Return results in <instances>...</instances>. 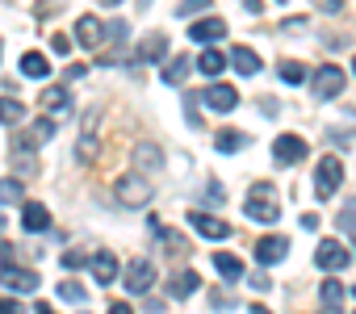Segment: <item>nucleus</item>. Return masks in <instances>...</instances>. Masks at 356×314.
Segmentation results:
<instances>
[{
  "label": "nucleus",
  "mask_w": 356,
  "mask_h": 314,
  "mask_svg": "<svg viewBox=\"0 0 356 314\" xmlns=\"http://www.w3.org/2000/svg\"><path fill=\"white\" fill-rule=\"evenodd\" d=\"M248 218L252 222H264V226H273L277 218H281V206H277V189L268 185V181H260V185H252V193H248Z\"/></svg>",
  "instance_id": "f257e3e1"
},
{
  "label": "nucleus",
  "mask_w": 356,
  "mask_h": 314,
  "mask_svg": "<svg viewBox=\"0 0 356 314\" xmlns=\"http://www.w3.org/2000/svg\"><path fill=\"white\" fill-rule=\"evenodd\" d=\"M339 185H343V164L335 160V155H323L318 168H314V193L327 201V197L339 193Z\"/></svg>",
  "instance_id": "f03ea898"
},
{
  "label": "nucleus",
  "mask_w": 356,
  "mask_h": 314,
  "mask_svg": "<svg viewBox=\"0 0 356 314\" xmlns=\"http://www.w3.org/2000/svg\"><path fill=\"white\" fill-rule=\"evenodd\" d=\"M113 193H118V201H126V206H147L155 189H151V181H147L143 172H130V176H118Z\"/></svg>",
  "instance_id": "7ed1b4c3"
},
{
  "label": "nucleus",
  "mask_w": 356,
  "mask_h": 314,
  "mask_svg": "<svg viewBox=\"0 0 356 314\" xmlns=\"http://www.w3.org/2000/svg\"><path fill=\"white\" fill-rule=\"evenodd\" d=\"M306 155H310V142H306L302 134H277V142H273V160H277L281 168L302 164Z\"/></svg>",
  "instance_id": "20e7f679"
},
{
  "label": "nucleus",
  "mask_w": 356,
  "mask_h": 314,
  "mask_svg": "<svg viewBox=\"0 0 356 314\" xmlns=\"http://www.w3.org/2000/svg\"><path fill=\"white\" fill-rule=\"evenodd\" d=\"M343 84H348V76H343L335 63H323V67L310 76V88H314V97H318V101H331V97H339V92H343Z\"/></svg>",
  "instance_id": "39448f33"
},
{
  "label": "nucleus",
  "mask_w": 356,
  "mask_h": 314,
  "mask_svg": "<svg viewBox=\"0 0 356 314\" xmlns=\"http://www.w3.org/2000/svg\"><path fill=\"white\" fill-rule=\"evenodd\" d=\"M0 285L13 289V293H38V272L17 268L13 260H5V264H0Z\"/></svg>",
  "instance_id": "423d86ee"
},
{
  "label": "nucleus",
  "mask_w": 356,
  "mask_h": 314,
  "mask_svg": "<svg viewBox=\"0 0 356 314\" xmlns=\"http://www.w3.org/2000/svg\"><path fill=\"white\" fill-rule=\"evenodd\" d=\"M348 247H339L335 239H323L318 247H314V264L323 268V272H339V268H348Z\"/></svg>",
  "instance_id": "0eeeda50"
},
{
  "label": "nucleus",
  "mask_w": 356,
  "mask_h": 314,
  "mask_svg": "<svg viewBox=\"0 0 356 314\" xmlns=\"http://www.w3.org/2000/svg\"><path fill=\"white\" fill-rule=\"evenodd\" d=\"M155 285V264L151 260H130L126 264V293H147Z\"/></svg>",
  "instance_id": "6e6552de"
},
{
  "label": "nucleus",
  "mask_w": 356,
  "mask_h": 314,
  "mask_svg": "<svg viewBox=\"0 0 356 314\" xmlns=\"http://www.w3.org/2000/svg\"><path fill=\"white\" fill-rule=\"evenodd\" d=\"M76 42H80L84 51H101V47H105V26H101L92 13H84V17L76 22Z\"/></svg>",
  "instance_id": "1a4fd4ad"
},
{
  "label": "nucleus",
  "mask_w": 356,
  "mask_h": 314,
  "mask_svg": "<svg viewBox=\"0 0 356 314\" xmlns=\"http://www.w3.org/2000/svg\"><path fill=\"white\" fill-rule=\"evenodd\" d=\"M189 222H193V231L206 235V239H231V226H227L222 218L206 214V210H189Z\"/></svg>",
  "instance_id": "9d476101"
},
{
  "label": "nucleus",
  "mask_w": 356,
  "mask_h": 314,
  "mask_svg": "<svg viewBox=\"0 0 356 314\" xmlns=\"http://www.w3.org/2000/svg\"><path fill=\"white\" fill-rule=\"evenodd\" d=\"M289 256V239H281V235H268V239H260L256 243V264H281Z\"/></svg>",
  "instance_id": "9b49d317"
},
{
  "label": "nucleus",
  "mask_w": 356,
  "mask_h": 314,
  "mask_svg": "<svg viewBox=\"0 0 356 314\" xmlns=\"http://www.w3.org/2000/svg\"><path fill=\"white\" fill-rule=\"evenodd\" d=\"M202 101H206V105H210V109H214V113H231V109H235V105H239V92H235V88H231V84H210V88H206V97H202Z\"/></svg>",
  "instance_id": "f8f14e48"
},
{
  "label": "nucleus",
  "mask_w": 356,
  "mask_h": 314,
  "mask_svg": "<svg viewBox=\"0 0 356 314\" xmlns=\"http://www.w3.org/2000/svg\"><path fill=\"white\" fill-rule=\"evenodd\" d=\"M88 268H92L97 285H113V281L122 276V268H118V256H113V251H97V256L88 260Z\"/></svg>",
  "instance_id": "ddd939ff"
},
{
  "label": "nucleus",
  "mask_w": 356,
  "mask_h": 314,
  "mask_svg": "<svg viewBox=\"0 0 356 314\" xmlns=\"http://www.w3.org/2000/svg\"><path fill=\"white\" fill-rule=\"evenodd\" d=\"M202 289V276H197V268H181L172 281H168V293L172 297H193Z\"/></svg>",
  "instance_id": "4468645a"
},
{
  "label": "nucleus",
  "mask_w": 356,
  "mask_h": 314,
  "mask_svg": "<svg viewBox=\"0 0 356 314\" xmlns=\"http://www.w3.org/2000/svg\"><path fill=\"white\" fill-rule=\"evenodd\" d=\"M189 38H193V42H218V38H227V22H222V17L193 22V26H189Z\"/></svg>",
  "instance_id": "2eb2a0df"
},
{
  "label": "nucleus",
  "mask_w": 356,
  "mask_h": 314,
  "mask_svg": "<svg viewBox=\"0 0 356 314\" xmlns=\"http://www.w3.org/2000/svg\"><path fill=\"white\" fill-rule=\"evenodd\" d=\"M42 109H47L51 117L72 113V92H67V88H42Z\"/></svg>",
  "instance_id": "dca6fc26"
},
{
  "label": "nucleus",
  "mask_w": 356,
  "mask_h": 314,
  "mask_svg": "<svg viewBox=\"0 0 356 314\" xmlns=\"http://www.w3.org/2000/svg\"><path fill=\"white\" fill-rule=\"evenodd\" d=\"M22 226L26 231H51V210L47 206H38V201H26V210H22Z\"/></svg>",
  "instance_id": "f3484780"
},
{
  "label": "nucleus",
  "mask_w": 356,
  "mask_h": 314,
  "mask_svg": "<svg viewBox=\"0 0 356 314\" xmlns=\"http://www.w3.org/2000/svg\"><path fill=\"white\" fill-rule=\"evenodd\" d=\"M134 164H138L143 172H159V168H163V151H159L155 142H138V147H134Z\"/></svg>",
  "instance_id": "a211bd4d"
},
{
  "label": "nucleus",
  "mask_w": 356,
  "mask_h": 314,
  "mask_svg": "<svg viewBox=\"0 0 356 314\" xmlns=\"http://www.w3.org/2000/svg\"><path fill=\"white\" fill-rule=\"evenodd\" d=\"M51 138H55V117L47 113L42 122H34V126L26 130V138H22L17 147H42V142H51Z\"/></svg>",
  "instance_id": "6ab92c4d"
},
{
  "label": "nucleus",
  "mask_w": 356,
  "mask_h": 314,
  "mask_svg": "<svg viewBox=\"0 0 356 314\" xmlns=\"http://www.w3.org/2000/svg\"><path fill=\"white\" fill-rule=\"evenodd\" d=\"M231 63H235L239 76H256L260 72V55L252 47H231Z\"/></svg>",
  "instance_id": "aec40b11"
},
{
  "label": "nucleus",
  "mask_w": 356,
  "mask_h": 314,
  "mask_svg": "<svg viewBox=\"0 0 356 314\" xmlns=\"http://www.w3.org/2000/svg\"><path fill=\"white\" fill-rule=\"evenodd\" d=\"M163 55H168V38H163V34H147L143 47H138V59H143V63H159Z\"/></svg>",
  "instance_id": "412c9836"
},
{
  "label": "nucleus",
  "mask_w": 356,
  "mask_h": 314,
  "mask_svg": "<svg viewBox=\"0 0 356 314\" xmlns=\"http://www.w3.org/2000/svg\"><path fill=\"white\" fill-rule=\"evenodd\" d=\"M22 76H30V80H42V76H51V63H47V55H38V51H26V55H22Z\"/></svg>",
  "instance_id": "4be33fe9"
},
{
  "label": "nucleus",
  "mask_w": 356,
  "mask_h": 314,
  "mask_svg": "<svg viewBox=\"0 0 356 314\" xmlns=\"http://www.w3.org/2000/svg\"><path fill=\"white\" fill-rule=\"evenodd\" d=\"M214 268H218L227 281H239V276H243V260L231 256V251H214Z\"/></svg>",
  "instance_id": "5701e85b"
},
{
  "label": "nucleus",
  "mask_w": 356,
  "mask_h": 314,
  "mask_svg": "<svg viewBox=\"0 0 356 314\" xmlns=\"http://www.w3.org/2000/svg\"><path fill=\"white\" fill-rule=\"evenodd\" d=\"M318 301H323L327 310H339V306H343V285H339L335 276H327V281L318 285Z\"/></svg>",
  "instance_id": "b1692460"
},
{
  "label": "nucleus",
  "mask_w": 356,
  "mask_h": 314,
  "mask_svg": "<svg viewBox=\"0 0 356 314\" xmlns=\"http://www.w3.org/2000/svg\"><path fill=\"white\" fill-rule=\"evenodd\" d=\"M13 201H26V181L22 176H5V181H0V206H13Z\"/></svg>",
  "instance_id": "393cba45"
},
{
  "label": "nucleus",
  "mask_w": 356,
  "mask_h": 314,
  "mask_svg": "<svg viewBox=\"0 0 356 314\" xmlns=\"http://www.w3.org/2000/svg\"><path fill=\"white\" fill-rule=\"evenodd\" d=\"M214 147H218L222 155H231V151H243V147H248V134H243V130H218Z\"/></svg>",
  "instance_id": "a878e982"
},
{
  "label": "nucleus",
  "mask_w": 356,
  "mask_h": 314,
  "mask_svg": "<svg viewBox=\"0 0 356 314\" xmlns=\"http://www.w3.org/2000/svg\"><path fill=\"white\" fill-rule=\"evenodd\" d=\"M126 38H130V26H126V22H122V17H118V22H109V26H105V42H113V47H118V55H113V63H118V59H122V47H126Z\"/></svg>",
  "instance_id": "bb28decb"
},
{
  "label": "nucleus",
  "mask_w": 356,
  "mask_h": 314,
  "mask_svg": "<svg viewBox=\"0 0 356 314\" xmlns=\"http://www.w3.org/2000/svg\"><path fill=\"white\" fill-rule=\"evenodd\" d=\"M222 67H227V55H222V51H202V55H197V72H202V76H218Z\"/></svg>",
  "instance_id": "cd10ccee"
},
{
  "label": "nucleus",
  "mask_w": 356,
  "mask_h": 314,
  "mask_svg": "<svg viewBox=\"0 0 356 314\" xmlns=\"http://www.w3.org/2000/svg\"><path fill=\"white\" fill-rule=\"evenodd\" d=\"M277 72H281V80H285V84H306V80H310L306 63H298V59H285V63H281Z\"/></svg>",
  "instance_id": "c85d7f7f"
},
{
  "label": "nucleus",
  "mask_w": 356,
  "mask_h": 314,
  "mask_svg": "<svg viewBox=\"0 0 356 314\" xmlns=\"http://www.w3.org/2000/svg\"><path fill=\"white\" fill-rule=\"evenodd\" d=\"M26 117V105L22 101H13V97H0V122L5 126H17Z\"/></svg>",
  "instance_id": "c756f323"
},
{
  "label": "nucleus",
  "mask_w": 356,
  "mask_h": 314,
  "mask_svg": "<svg viewBox=\"0 0 356 314\" xmlns=\"http://www.w3.org/2000/svg\"><path fill=\"white\" fill-rule=\"evenodd\" d=\"M189 63H193V59H185V55H181V59H172V63L163 67V84H181V80L189 76Z\"/></svg>",
  "instance_id": "7c9ffc66"
},
{
  "label": "nucleus",
  "mask_w": 356,
  "mask_h": 314,
  "mask_svg": "<svg viewBox=\"0 0 356 314\" xmlns=\"http://www.w3.org/2000/svg\"><path fill=\"white\" fill-rule=\"evenodd\" d=\"M59 297H63V301H76V306H80V301L88 297V289H84L80 281H59Z\"/></svg>",
  "instance_id": "2f4dec72"
},
{
  "label": "nucleus",
  "mask_w": 356,
  "mask_h": 314,
  "mask_svg": "<svg viewBox=\"0 0 356 314\" xmlns=\"http://www.w3.org/2000/svg\"><path fill=\"white\" fill-rule=\"evenodd\" d=\"M13 168H17V176L26 181V176H38V164H34V155H22V147L13 151Z\"/></svg>",
  "instance_id": "473e14b6"
},
{
  "label": "nucleus",
  "mask_w": 356,
  "mask_h": 314,
  "mask_svg": "<svg viewBox=\"0 0 356 314\" xmlns=\"http://www.w3.org/2000/svg\"><path fill=\"white\" fill-rule=\"evenodd\" d=\"M335 222H339V231H352V235H356V201H348Z\"/></svg>",
  "instance_id": "72a5a7b5"
},
{
  "label": "nucleus",
  "mask_w": 356,
  "mask_h": 314,
  "mask_svg": "<svg viewBox=\"0 0 356 314\" xmlns=\"http://www.w3.org/2000/svg\"><path fill=\"white\" fill-rule=\"evenodd\" d=\"M202 9H210V0H181L176 17H193V13H202Z\"/></svg>",
  "instance_id": "f704fd0d"
},
{
  "label": "nucleus",
  "mask_w": 356,
  "mask_h": 314,
  "mask_svg": "<svg viewBox=\"0 0 356 314\" xmlns=\"http://www.w3.org/2000/svg\"><path fill=\"white\" fill-rule=\"evenodd\" d=\"M51 51H55V55L63 59V55L72 51V38H67V34H51Z\"/></svg>",
  "instance_id": "c9c22d12"
},
{
  "label": "nucleus",
  "mask_w": 356,
  "mask_h": 314,
  "mask_svg": "<svg viewBox=\"0 0 356 314\" xmlns=\"http://www.w3.org/2000/svg\"><path fill=\"white\" fill-rule=\"evenodd\" d=\"M88 260H92L88 251H67V256H63V268H84Z\"/></svg>",
  "instance_id": "e433bc0d"
},
{
  "label": "nucleus",
  "mask_w": 356,
  "mask_h": 314,
  "mask_svg": "<svg viewBox=\"0 0 356 314\" xmlns=\"http://www.w3.org/2000/svg\"><path fill=\"white\" fill-rule=\"evenodd\" d=\"M314 9H323V13H339L343 9V0H310Z\"/></svg>",
  "instance_id": "4c0bfd02"
},
{
  "label": "nucleus",
  "mask_w": 356,
  "mask_h": 314,
  "mask_svg": "<svg viewBox=\"0 0 356 314\" xmlns=\"http://www.w3.org/2000/svg\"><path fill=\"white\" fill-rule=\"evenodd\" d=\"M92 151H97V142H92V134H84V138H80V160H88Z\"/></svg>",
  "instance_id": "58836bf2"
},
{
  "label": "nucleus",
  "mask_w": 356,
  "mask_h": 314,
  "mask_svg": "<svg viewBox=\"0 0 356 314\" xmlns=\"http://www.w3.org/2000/svg\"><path fill=\"white\" fill-rule=\"evenodd\" d=\"M252 289L256 293H268V276H252Z\"/></svg>",
  "instance_id": "ea45409f"
},
{
  "label": "nucleus",
  "mask_w": 356,
  "mask_h": 314,
  "mask_svg": "<svg viewBox=\"0 0 356 314\" xmlns=\"http://www.w3.org/2000/svg\"><path fill=\"white\" fill-rule=\"evenodd\" d=\"M13 310H17V301H13V297H0V314H13Z\"/></svg>",
  "instance_id": "a19ab883"
},
{
  "label": "nucleus",
  "mask_w": 356,
  "mask_h": 314,
  "mask_svg": "<svg viewBox=\"0 0 356 314\" xmlns=\"http://www.w3.org/2000/svg\"><path fill=\"white\" fill-rule=\"evenodd\" d=\"M0 231H5V214H0Z\"/></svg>",
  "instance_id": "79ce46f5"
},
{
  "label": "nucleus",
  "mask_w": 356,
  "mask_h": 314,
  "mask_svg": "<svg viewBox=\"0 0 356 314\" xmlns=\"http://www.w3.org/2000/svg\"><path fill=\"white\" fill-rule=\"evenodd\" d=\"M352 72H356V59H352Z\"/></svg>",
  "instance_id": "37998d69"
},
{
  "label": "nucleus",
  "mask_w": 356,
  "mask_h": 314,
  "mask_svg": "<svg viewBox=\"0 0 356 314\" xmlns=\"http://www.w3.org/2000/svg\"><path fill=\"white\" fill-rule=\"evenodd\" d=\"M352 297H356V285H352Z\"/></svg>",
  "instance_id": "c03bdc74"
},
{
  "label": "nucleus",
  "mask_w": 356,
  "mask_h": 314,
  "mask_svg": "<svg viewBox=\"0 0 356 314\" xmlns=\"http://www.w3.org/2000/svg\"><path fill=\"white\" fill-rule=\"evenodd\" d=\"M281 5H285V0H281Z\"/></svg>",
  "instance_id": "a18cd8bd"
}]
</instances>
